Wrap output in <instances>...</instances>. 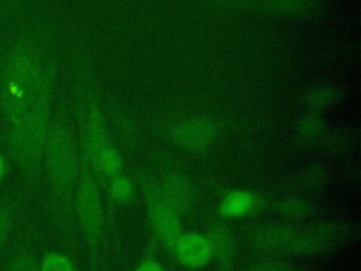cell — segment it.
Wrapping results in <instances>:
<instances>
[{"instance_id":"6da1fadb","label":"cell","mask_w":361,"mask_h":271,"mask_svg":"<svg viewBox=\"0 0 361 271\" xmlns=\"http://www.w3.org/2000/svg\"><path fill=\"white\" fill-rule=\"evenodd\" d=\"M45 45L44 31L30 27L0 51V113L7 123L35 100L55 68Z\"/></svg>"},{"instance_id":"7a4b0ae2","label":"cell","mask_w":361,"mask_h":271,"mask_svg":"<svg viewBox=\"0 0 361 271\" xmlns=\"http://www.w3.org/2000/svg\"><path fill=\"white\" fill-rule=\"evenodd\" d=\"M55 68L47 76L35 100L8 123L7 154L20 169L27 185H35L42 168L44 148L51 126V100Z\"/></svg>"},{"instance_id":"3957f363","label":"cell","mask_w":361,"mask_h":271,"mask_svg":"<svg viewBox=\"0 0 361 271\" xmlns=\"http://www.w3.org/2000/svg\"><path fill=\"white\" fill-rule=\"evenodd\" d=\"M42 167L48 178L54 210L61 220H71L73 196L80 174V154L75 133L63 107L51 120Z\"/></svg>"},{"instance_id":"277c9868","label":"cell","mask_w":361,"mask_h":271,"mask_svg":"<svg viewBox=\"0 0 361 271\" xmlns=\"http://www.w3.org/2000/svg\"><path fill=\"white\" fill-rule=\"evenodd\" d=\"M73 209L76 210L80 227L90 250L96 251L103 230V205L96 175L86 161L78 178L73 196Z\"/></svg>"},{"instance_id":"5b68a950","label":"cell","mask_w":361,"mask_h":271,"mask_svg":"<svg viewBox=\"0 0 361 271\" xmlns=\"http://www.w3.org/2000/svg\"><path fill=\"white\" fill-rule=\"evenodd\" d=\"M145 200L149 212L152 229L164 247L172 250L176 240L182 234L178 213L164 199L161 186L148 183L145 186Z\"/></svg>"},{"instance_id":"8992f818","label":"cell","mask_w":361,"mask_h":271,"mask_svg":"<svg viewBox=\"0 0 361 271\" xmlns=\"http://www.w3.org/2000/svg\"><path fill=\"white\" fill-rule=\"evenodd\" d=\"M351 236V227L341 223H324L305 231H298L290 253L316 254L331 250Z\"/></svg>"},{"instance_id":"52a82bcc","label":"cell","mask_w":361,"mask_h":271,"mask_svg":"<svg viewBox=\"0 0 361 271\" xmlns=\"http://www.w3.org/2000/svg\"><path fill=\"white\" fill-rule=\"evenodd\" d=\"M217 134L216 124L204 117H193L178 123L172 131V140L189 151H203L212 145Z\"/></svg>"},{"instance_id":"ba28073f","label":"cell","mask_w":361,"mask_h":271,"mask_svg":"<svg viewBox=\"0 0 361 271\" xmlns=\"http://www.w3.org/2000/svg\"><path fill=\"white\" fill-rule=\"evenodd\" d=\"M172 251L178 263L188 268L206 267L213 258L212 243L207 236L200 233L180 234Z\"/></svg>"},{"instance_id":"9c48e42d","label":"cell","mask_w":361,"mask_h":271,"mask_svg":"<svg viewBox=\"0 0 361 271\" xmlns=\"http://www.w3.org/2000/svg\"><path fill=\"white\" fill-rule=\"evenodd\" d=\"M296 233L298 231L289 226H282V224L265 226L252 234L251 243L255 250L262 253H269V254L290 253Z\"/></svg>"},{"instance_id":"30bf717a","label":"cell","mask_w":361,"mask_h":271,"mask_svg":"<svg viewBox=\"0 0 361 271\" xmlns=\"http://www.w3.org/2000/svg\"><path fill=\"white\" fill-rule=\"evenodd\" d=\"M109 133L100 109L93 103L89 106L83 130V161L90 164L96 154L109 144Z\"/></svg>"},{"instance_id":"8fae6325","label":"cell","mask_w":361,"mask_h":271,"mask_svg":"<svg viewBox=\"0 0 361 271\" xmlns=\"http://www.w3.org/2000/svg\"><path fill=\"white\" fill-rule=\"evenodd\" d=\"M159 186L164 199L178 215H180L190 206L193 191L189 179L185 175L171 174Z\"/></svg>"},{"instance_id":"7c38bea8","label":"cell","mask_w":361,"mask_h":271,"mask_svg":"<svg viewBox=\"0 0 361 271\" xmlns=\"http://www.w3.org/2000/svg\"><path fill=\"white\" fill-rule=\"evenodd\" d=\"M259 205V198L250 191L235 189L226 193L219 203V213L226 219L250 216Z\"/></svg>"},{"instance_id":"4fadbf2b","label":"cell","mask_w":361,"mask_h":271,"mask_svg":"<svg viewBox=\"0 0 361 271\" xmlns=\"http://www.w3.org/2000/svg\"><path fill=\"white\" fill-rule=\"evenodd\" d=\"M209 240L213 248V257H216L221 271H233L235 240L230 229L224 224H216L210 229Z\"/></svg>"},{"instance_id":"5bb4252c","label":"cell","mask_w":361,"mask_h":271,"mask_svg":"<svg viewBox=\"0 0 361 271\" xmlns=\"http://www.w3.org/2000/svg\"><path fill=\"white\" fill-rule=\"evenodd\" d=\"M89 165L94 174L99 172L100 175L110 179V178L121 174L123 158H121V154L118 152V150L109 143L96 154L94 159Z\"/></svg>"},{"instance_id":"9a60e30c","label":"cell","mask_w":361,"mask_h":271,"mask_svg":"<svg viewBox=\"0 0 361 271\" xmlns=\"http://www.w3.org/2000/svg\"><path fill=\"white\" fill-rule=\"evenodd\" d=\"M110 198L117 203H128L134 195V186L128 176L118 174L109 179Z\"/></svg>"},{"instance_id":"2e32d148","label":"cell","mask_w":361,"mask_h":271,"mask_svg":"<svg viewBox=\"0 0 361 271\" xmlns=\"http://www.w3.org/2000/svg\"><path fill=\"white\" fill-rule=\"evenodd\" d=\"M341 90L334 86H317L307 95V103L314 109L329 107L340 100Z\"/></svg>"},{"instance_id":"e0dca14e","label":"cell","mask_w":361,"mask_h":271,"mask_svg":"<svg viewBox=\"0 0 361 271\" xmlns=\"http://www.w3.org/2000/svg\"><path fill=\"white\" fill-rule=\"evenodd\" d=\"M39 271H76L73 261L61 253H47L38 263Z\"/></svg>"},{"instance_id":"ac0fdd59","label":"cell","mask_w":361,"mask_h":271,"mask_svg":"<svg viewBox=\"0 0 361 271\" xmlns=\"http://www.w3.org/2000/svg\"><path fill=\"white\" fill-rule=\"evenodd\" d=\"M14 205L10 200H0V253L4 248L14 224Z\"/></svg>"},{"instance_id":"d6986e66","label":"cell","mask_w":361,"mask_h":271,"mask_svg":"<svg viewBox=\"0 0 361 271\" xmlns=\"http://www.w3.org/2000/svg\"><path fill=\"white\" fill-rule=\"evenodd\" d=\"M279 212L286 216V217H293V219H300V217H306L310 213V205L309 202H306L305 199H299V198H288L283 199L279 206H278Z\"/></svg>"},{"instance_id":"ffe728a7","label":"cell","mask_w":361,"mask_h":271,"mask_svg":"<svg viewBox=\"0 0 361 271\" xmlns=\"http://www.w3.org/2000/svg\"><path fill=\"white\" fill-rule=\"evenodd\" d=\"M6 271H39V267L28 250H20L7 261Z\"/></svg>"},{"instance_id":"44dd1931","label":"cell","mask_w":361,"mask_h":271,"mask_svg":"<svg viewBox=\"0 0 361 271\" xmlns=\"http://www.w3.org/2000/svg\"><path fill=\"white\" fill-rule=\"evenodd\" d=\"M323 120L317 114H309L302 119L299 124V134L305 140L316 138L323 131Z\"/></svg>"},{"instance_id":"7402d4cb","label":"cell","mask_w":361,"mask_h":271,"mask_svg":"<svg viewBox=\"0 0 361 271\" xmlns=\"http://www.w3.org/2000/svg\"><path fill=\"white\" fill-rule=\"evenodd\" d=\"M248 271H298L292 264L283 261V260H264L252 264Z\"/></svg>"},{"instance_id":"603a6c76","label":"cell","mask_w":361,"mask_h":271,"mask_svg":"<svg viewBox=\"0 0 361 271\" xmlns=\"http://www.w3.org/2000/svg\"><path fill=\"white\" fill-rule=\"evenodd\" d=\"M310 6V0H276V7L285 11H300Z\"/></svg>"},{"instance_id":"cb8c5ba5","label":"cell","mask_w":361,"mask_h":271,"mask_svg":"<svg viewBox=\"0 0 361 271\" xmlns=\"http://www.w3.org/2000/svg\"><path fill=\"white\" fill-rule=\"evenodd\" d=\"M21 0H0V23L11 18L17 11Z\"/></svg>"},{"instance_id":"d4e9b609","label":"cell","mask_w":361,"mask_h":271,"mask_svg":"<svg viewBox=\"0 0 361 271\" xmlns=\"http://www.w3.org/2000/svg\"><path fill=\"white\" fill-rule=\"evenodd\" d=\"M134 271H165V268L162 267V264L154 258H147L142 260Z\"/></svg>"},{"instance_id":"484cf974","label":"cell","mask_w":361,"mask_h":271,"mask_svg":"<svg viewBox=\"0 0 361 271\" xmlns=\"http://www.w3.org/2000/svg\"><path fill=\"white\" fill-rule=\"evenodd\" d=\"M7 171H8V162H7L6 157L0 152V183H1L3 179L6 178Z\"/></svg>"}]
</instances>
